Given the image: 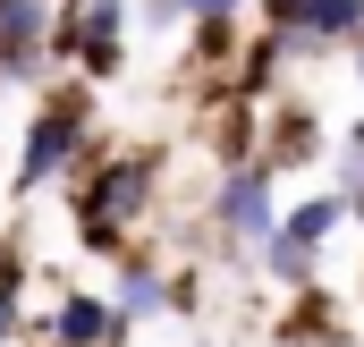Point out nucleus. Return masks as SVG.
<instances>
[{
    "instance_id": "obj_7",
    "label": "nucleus",
    "mask_w": 364,
    "mask_h": 347,
    "mask_svg": "<svg viewBox=\"0 0 364 347\" xmlns=\"http://www.w3.org/2000/svg\"><path fill=\"white\" fill-rule=\"evenodd\" d=\"M51 51V9L43 0H0V68L34 77V60Z\"/></svg>"
},
{
    "instance_id": "obj_18",
    "label": "nucleus",
    "mask_w": 364,
    "mask_h": 347,
    "mask_svg": "<svg viewBox=\"0 0 364 347\" xmlns=\"http://www.w3.org/2000/svg\"><path fill=\"white\" fill-rule=\"evenodd\" d=\"M348 203H356V229H364V186H348Z\"/></svg>"
},
{
    "instance_id": "obj_5",
    "label": "nucleus",
    "mask_w": 364,
    "mask_h": 347,
    "mask_svg": "<svg viewBox=\"0 0 364 347\" xmlns=\"http://www.w3.org/2000/svg\"><path fill=\"white\" fill-rule=\"evenodd\" d=\"M322 153H331V127H322L314 102H279V110H263V161H272L279 178L305 170V161H322Z\"/></svg>"
},
{
    "instance_id": "obj_13",
    "label": "nucleus",
    "mask_w": 364,
    "mask_h": 347,
    "mask_svg": "<svg viewBox=\"0 0 364 347\" xmlns=\"http://www.w3.org/2000/svg\"><path fill=\"white\" fill-rule=\"evenodd\" d=\"M237 51H246L237 43V17H195V60L203 68H237Z\"/></svg>"
},
{
    "instance_id": "obj_2",
    "label": "nucleus",
    "mask_w": 364,
    "mask_h": 347,
    "mask_svg": "<svg viewBox=\"0 0 364 347\" xmlns=\"http://www.w3.org/2000/svg\"><path fill=\"white\" fill-rule=\"evenodd\" d=\"M212 220H220L237 246H272L279 220H288L279 170H272V161H237V170H220V186H212Z\"/></svg>"
},
{
    "instance_id": "obj_9",
    "label": "nucleus",
    "mask_w": 364,
    "mask_h": 347,
    "mask_svg": "<svg viewBox=\"0 0 364 347\" xmlns=\"http://www.w3.org/2000/svg\"><path fill=\"white\" fill-rule=\"evenodd\" d=\"M119 331H127V314L110 297H85V288L60 297V314H51V347H110Z\"/></svg>"
},
{
    "instance_id": "obj_1",
    "label": "nucleus",
    "mask_w": 364,
    "mask_h": 347,
    "mask_svg": "<svg viewBox=\"0 0 364 347\" xmlns=\"http://www.w3.org/2000/svg\"><path fill=\"white\" fill-rule=\"evenodd\" d=\"M153 203V161L144 153H119V161H102L85 178V195H77V220H85L93 255H127L119 237H127V220Z\"/></svg>"
},
{
    "instance_id": "obj_19",
    "label": "nucleus",
    "mask_w": 364,
    "mask_h": 347,
    "mask_svg": "<svg viewBox=\"0 0 364 347\" xmlns=\"http://www.w3.org/2000/svg\"><path fill=\"white\" fill-rule=\"evenodd\" d=\"M356 297H364V288H356Z\"/></svg>"
},
{
    "instance_id": "obj_6",
    "label": "nucleus",
    "mask_w": 364,
    "mask_h": 347,
    "mask_svg": "<svg viewBox=\"0 0 364 347\" xmlns=\"http://www.w3.org/2000/svg\"><path fill=\"white\" fill-rule=\"evenodd\" d=\"M279 339H288V347H348V339H356V322H348L339 288H296V297H288Z\"/></svg>"
},
{
    "instance_id": "obj_12",
    "label": "nucleus",
    "mask_w": 364,
    "mask_h": 347,
    "mask_svg": "<svg viewBox=\"0 0 364 347\" xmlns=\"http://www.w3.org/2000/svg\"><path fill=\"white\" fill-rule=\"evenodd\" d=\"M255 262H263V279L272 288H322V246H296V237H272V246H255Z\"/></svg>"
},
{
    "instance_id": "obj_8",
    "label": "nucleus",
    "mask_w": 364,
    "mask_h": 347,
    "mask_svg": "<svg viewBox=\"0 0 364 347\" xmlns=\"http://www.w3.org/2000/svg\"><path fill=\"white\" fill-rule=\"evenodd\" d=\"M339 229H356L348 186H314V195H296V203H288V220H279V237H296V246H331Z\"/></svg>"
},
{
    "instance_id": "obj_11",
    "label": "nucleus",
    "mask_w": 364,
    "mask_h": 347,
    "mask_svg": "<svg viewBox=\"0 0 364 347\" xmlns=\"http://www.w3.org/2000/svg\"><path fill=\"white\" fill-rule=\"evenodd\" d=\"M305 43L322 51H356L364 43V0H305Z\"/></svg>"
},
{
    "instance_id": "obj_14",
    "label": "nucleus",
    "mask_w": 364,
    "mask_h": 347,
    "mask_svg": "<svg viewBox=\"0 0 364 347\" xmlns=\"http://www.w3.org/2000/svg\"><path fill=\"white\" fill-rule=\"evenodd\" d=\"M263 9V26H288V34H305V0H255Z\"/></svg>"
},
{
    "instance_id": "obj_15",
    "label": "nucleus",
    "mask_w": 364,
    "mask_h": 347,
    "mask_svg": "<svg viewBox=\"0 0 364 347\" xmlns=\"http://www.w3.org/2000/svg\"><path fill=\"white\" fill-rule=\"evenodd\" d=\"M186 9V26H195V17H237V9H255V0H178Z\"/></svg>"
},
{
    "instance_id": "obj_10",
    "label": "nucleus",
    "mask_w": 364,
    "mask_h": 347,
    "mask_svg": "<svg viewBox=\"0 0 364 347\" xmlns=\"http://www.w3.org/2000/svg\"><path fill=\"white\" fill-rule=\"evenodd\" d=\"M110 305H119L127 322H153V314H170V305H178V288L161 279V262L127 255V262H119V288H110Z\"/></svg>"
},
{
    "instance_id": "obj_17",
    "label": "nucleus",
    "mask_w": 364,
    "mask_h": 347,
    "mask_svg": "<svg viewBox=\"0 0 364 347\" xmlns=\"http://www.w3.org/2000/svg\"><path fill=\"white\" fill-rule=\"evenodd\" d=\"M348 68H356V93H364V43H356V51H348Z\"/></svg>"
},
{
    "instance_id": "obj_4",
    "label": "nucleus",
    "mask_w": 364,
    "mask_h": 347,
    "mask_svg": "<svg viewBox=\"0 0 364 347\" xmlns=\"http://www.w3.org/2000/svg\"><path fill=\"white\" fill-rule=\"evenodd\" d=\"M51 51L85 60V77H119L127 68V0H77Z\"/></svg>"
},
{
    "instance_id": "obj_16",
    "label": "nucleus",
    "mask_w": 364,
    "mask_h": 347,
    "mask_svg": "<svg viewBox=\"0 0 364 347\" xmlns=\"http://www.w3.org/2000/svg\"><path fill=\"white\" fill-rule=\"evenodd\" d=\"M9 331H17V271H0V347H9Z\"/></svg>"
},
{
    "instance_id": "obj_3",
    "label": "nucleus",
    "mask_w": 364,
    "mask_h": 347,
    "mask_svg": "<svg viewBox=\"0 0 364 347\" xmlns=\"http://www.w3.org/2000/svg\"><path fill=\"white\" fill-rule=\"evenodd\" d=\"M85 119H93V102H85V93H60V102H43V110H34V127H26V153H17V195L51 186V178L77 161V144H85Z\"/></svg>"
}]
</instances>
